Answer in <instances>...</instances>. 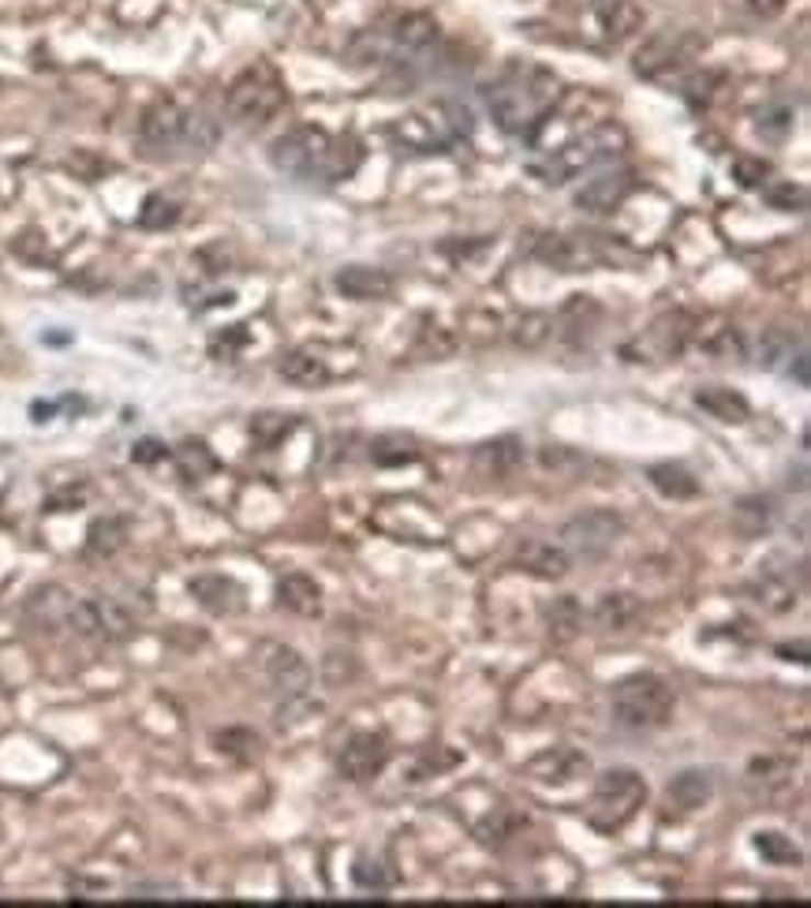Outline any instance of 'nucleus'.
<instances>
[{"label": "nucleus", "instance_id": "a18cd8bd", "mask_svg": "<svg viewBox=\"0 0 811 908\" xmlns=\"http://www.w3.org/2000/svg\"><path fill=\"white\" fill-rule=\"evenodd\" d=\"M722 82V76H714V71H703V76H692L685 82V98H688V105H711L714 101V87Z\"/></svg>", "mask_w": 811, "mask_h": 908}, {"label": "nucleus", "instance_id": "c85d7f7f", "mask_svg": "<svg viewBox=\"0 0 811 908\" xmlns=\"http://www.w3.org/2000/svg\"><path fill=\"white\" fill-rule=\"evenodd\" d=\"M598 26L610 42H624L643 26V8L635 0H602L598 4Z\"/></svg>", "mask_w": 811, "mask_h": 908}, {"label": "nucleus", "instance_id": "de8ad7c7", "mask_svg": "<svg viewBox=\"0 0 811 908\" xmlns=\"http://www.w3.org/2000/svg\"><path fill=\"white\" fill-rule=\"evenodd\" d=\"M169 457V449H165L161 441H154V438H146V441H139L132 449V460L135 464H158V460H165Z\"/></svg>", "mask_w": 811, "mask_h": 908}, {"label": "nucleus", "instance_id": "a878e982", "mask_svg": "<svg viewBox=\"0 0 811 908\" xmlns=\"http://www.w3.org/2000/svg\"><path fill=\"white\" fill-rule=\"evenodd\" d=\"M598 322H602V307H598L592 295H568V303L557 314L561 337L573 340V345H584V340L595 333Z\"/></svg>", "mask_w": 811, "mask_h": 908}, {"label": "nucleus", "instance_id": "6e6552de", "mask_svg": "<svg viewBox=\"0 0 811 908\" xmlns=\"http://www.w3.org/2000/svg\"><path fill=\"white\" fill-rule=\"evenodd\" d=\"M617 143H624V135L617 132L613 124H606L592 135H579V138H573V143L550 150L547 161H531V172L539 176L542 183H568V180H576L584 169H592V165L613 157Z\"/></svg>", "mask_w": 811, "mask_h": 908}, {"label": "nucleus", "instance_id": "6ab92c4d", "mask_svg": "<svg viewBox=\"0 0 811 908\" xmlns=\"http://www.w3.org/2000/svg\"><path fill=\"white\" fill-rule=\"evenodd\" d=\"M516 564L539 580H561V576H568V569H573V558H568V550L561 542L523 539L520 550H516Z\"/></svg>", "mask_w": 811, "mask_h": 908}, {"label": "nucleus", "instance_id": "c03bdc74", "mask_svg": "<svg viewBox=\"0 0 811 908\" xmlns=\"http://www.w3.org/2000/svg\"><path fill=\"white\" fill-rule=\"evenodd\" d=\"M733 176L744 183V188H763L770 176V165L763 157H736L733 161Z\"/></svg>", "mask_w": 811, "mask_h": 908}, {"label": "nucleus", "instance_id": "09e8293b", "mask_svg": "<svg viewBox=\"0 0 811 908\" xmlns=\"http://www.w3.org/2000/svg\"><path fill=\"white\" fill-rule=\"evenodd\" d=\"M767 199H770L778 210H792V206L800 210V206H804V199H808V194H804V188H789V183H786V188H770Z\"/></svg>", "mask_w": 811, "mask_h": 908}, {"label": "nucleus", "instance_id": "9b49d317", "mask_svg": "<svg viewBox=\"0 0 811 908\" xmlns=\"http://www.w3.org/2000/svg\"><path fill=\"white\" fill-rule=\"evenodd\" d=\"M621 535H624L621 513H613V508H592V513H579L561 527V546L568 550V558L598 561L621 542Z\"/></svg>", "mask_w": 811, "mask_h": 908}, {"label": "nucleus", "instance_id": "8fccbe9b", "mask_svg": "<svg viewBox=\"0 0 811 908\" xmlns=\"http://www.w3.org/2000/svg\"><path fill=\"white\" fill-rule=\"evenodd\" d=\"M752 4V12H759V15H778L781 8H786V0H748Z\"/></svg>", "mask_w": 811, "mask_h": 908}, {"label": "nucleus", "instance_id": "39448f33", "mask_svg": "<svg viewBox=\"0 0 811 908\" xmlns=\"http://www.w3.org/2000/svg\"><path fill=\"white\" fill-rule=\"evenodd\" d=\"M472 127H475L472 113H468L460 101L438 98L430 101V105L416 109V113L396 120L393 138H401V143L416 154H446L453 143L472 135Z\"/></svg>", "mask_w": 811, "mask_h": 908}, {"label": "nucleus", "instance_id": "f03ea898", "mask_svg": "<svg viewBox=\"0 0 811 908\" xmlns=\"http://www.w3.org/2000/svg\"><path fill=\"white\" fill-rule=\"evenodd\" d=\"M359 161H363V146L352 135H329L322 127H292L270 146V165L284 176L296 180H348Z\"/></svg>", "mask_w": 811, "mask_h": 908}, {"label": "nucleus", "instance_id": "0eeeda50", "mask_svg": "<svg viewBox=\"0 0 811 908\" xmlns=\"http://www.w3.org/2000/svg\"><path fill=\"white\" fill-rule=\"evenodd\" d=\"M284 101H289V90H284L278 71H273L270 64H255V68L239 71V76L228 82L225 109L236 124L258 127V124H266V120L278 116L284 109Z\"/></svg>", "mask_w": 811, "mask_h": 908}, {"label": "nucleus", "instance_id": "423d86ee", "mask_svg": "<svg viewBox=\"0 0 811 908\" xmlns=\"http://www.w3.org/2000/svg\"><path fill=\"white\" fill-rule=\"evenodd\" d=\"M647 800V782L632 766H610L595 777L592 800H587V822L598 833H617L635 819V811Z\"/></svg>", "mask_w": 811, "mask_h": 908}, {"label": "nucleus", "instance_id": "bb28decb", "mask_svg": "<svg viewBox=\"0 0 811 908\" xmlns=\"http://www.w3.org/2000/svg\"><path fill=\"white\" fill-rule=\"evenodd\" d=\"M71 598L68 591L57 587V583H49V587H38L31 598H26V617L34 620L38 628H64L68 625V614H71Z\"/></svg>", "mask_w": 811, "mask_h": 908}, {"label": "nucleus", "instance_id": "f3484780", "mask_svg": "<svg viewBox=\"0 0 811 908\" xmlns=\"http://www.w3.org/2000/svg\"><path fill=\"white\" fill-rule=\"evenodd\" d=\"M520 460H523V441L512 438V434H505V438L478 445L475 457H472V471H475V479L502 483V479H509L512 471L520 468Z\"/></svg>", "mask_w": 811, "mask_h": 908}, {"label": "nucleus", "instance_id": "4c0bfd02", "mask_svg": "<svg viewBox=\"0 0 811 908\" xmlns=\"http://www.w3.org/2000/svg\"><path fill=\"white\" fill-rule=\"evenodd\" d=\"M755 852H759L763 860H770V864H800L804 860V852L792 845V838L778 830H759L755 833Z\"/></svg>", "mask_w": 811, "mask_h": 908}, {"label": "nucleus", "instance_id": "aec40b11", "mask_svg": "<svg viewBox=\"0 0 811 908\" xmlns=\"http://www.w3.org/2000/svg\"><path fill=\"white\" fill-rule=\"evenodd\" d=\"M696 337V318L688 311H666V314H658V318L651 322V329H647V340L654 345V351H658L662 359H673V356H680V351L688 348V340Z\"/></svg>", "mask_w": 811, "mask_h": 908}, {"label": "nucleus", "instance_id": "f257e3e1", "mask_svg": "<svg viewBox=\"0 0 811 908\" xmlns=\"http://www.w3.org/2000/svg\"><path fill=\"white\" fill-rule=\"evenodd\" d=\"M561 98V79L542 64L512 60L486 87V105L509 135H531Z\"/></svg>", "mask_w": 811, "mask_h": 908}, {"label": "nucleus", "instance_id": "ddd939ff", "mask_svg": "<svg viewBox=\"0 0 811 908\" xmlns=\"http://www.w3.org/2000/svg\"><path fill=\"white\" fill-rule=\"evenodd\" d=\"M587 771H592V759L568 744L547 748V752H539L528 766H523V774L539 785H573L576 777H584Z\"/></svg>", "mask_w": 811, "mask_h": 908}, {"label": "nucleus", "instance_id": "b1692460", "mask_svg": "<svg viewBox=\"0 0 811 908\" xmlns=\"http://www.w3.org/2000/svg\"><path fill=\"white\" fill-rule=\"evenodd\" d=\"M278 602L296 617H318L322 614V587L307 572H289L278 580Z\"/></svg>", "mask_w": 811, "mask_h": 908}, {"label": "nucleus", "instance_id": "2eb2a0df", "mask_svg": "<svg viewBox=\"0 0 811 908\" xmlns=\"http://www.w3.org/2000/svg\"><path fill=\"white\" fill-rule=\"evenodd\" d=\"M262 670L281 696H303V692L311 688V665L303 662V654L296 647L270 643L262 651Z\"/></svg>", "mask_w": 811, "mask_h": 908}, {"label": "nucleus", "instance_id": "7c9ffc66", "mask_svg": "<svg viewBox=\"0 0 811 908\" xmlns=\"http://www.w3.org/2000/svg\"><path fill=\"white\" fill-rule=\"evenodd\" d=\"M281 378L300 389H315V385H326L329 382V367L326 359L311 356V351H289V356H281Z\"/></svg>", "mask_w": 811, "mask_h": 908}, {"label": "nucleus", "instance_id": "72a5a7b5", "mask_svg": "<svg viewBox=\"0 0 811 908\" xmlns=\"http://www.w3.org/2000/svg\"><path fill=\"white\" fill-rule=\"evenodd\" d=\"M371 460L378 468H401V464H416L419 460V445L412 434H382L371 441Z\"/></svg>", "mask_w": 811, "mask_h": 908}, {"label": "nucleus", "instance_id": "5701e85b", "mask_svg": "<svg viewBox=\"0 0 811 908\" xmlns=\"http://www.w3.org/2000/svg\"><path fill=\"white\" fill-rule=\"evenodd\" d=\"M711 796H714V774L699 771V766L680 771L666 785V800H669V808H677V811H699Z\"/></svg>", "mask_w": 811, "mask_h": 908}, {"label": "nucleus", "instance_id": "3c124183", "mask_svg": "<svg viewBox=\"0 0 811 908\" xmlns=\"http://www.w3.org/2000/svg\"><path fill=\"white\" fill-rule=\"evenodd\" d=\"M778 654H792V647H778ZM797 654H800V662H808V658H804L808 647L804 643H797ZM789 662H792V658H789Z\"/></svg>", "mask_w": 811, "mask_h": 908}, {"label": "nucleus", "instance_id": "f8f14e48", "mask_svg": "<svg viewBox=\"0 0 811 908\" xmlns=\"http://www.w3.org/2000/svg\"><path fill=\"white\" fill-rule=\"evenodd\" d=\"M390 740L382 733H371V729H363V733H352L340 744L337 752V774L345 777V782H374L378 774L390 766Z\"/></svg>", "mask_w": 811, "mask_h": 908}, {"label": "nucleus", "instance_id": "79ce46f5", "mask_svg": "<svg viewBox=\"0 0 811 908\" xmlns=\"http://www.w3.org/2000/svg\"><path fill=\"white\" fill-rule=\"evenodd\" d=\"M180 471L188 483H199L206 471H214V457H210V449L202 441H188L180 449Z\"/></svg>", "mask_w": 811, "mask_h": 908}, {"label": "nucleus", "instance_id": "f704fd0d", "mask_svg": "<svg viewBox=\"0 0 811 908\" xmlns=\"http://www.w3.org/2000/svg\"><path fill=\"white\" fill-rule=\"evenodd\" d=\"M124 539H127L124 520H116V516H105V520H94V527H90L87 553H90V558H113L120 546H124Z\"/></svg>", "mask_w": 811, "mask_h": 908}, {"label": "nucleus", "instance_id": "a211bd4d", "mask_svg": "<svg viewBox=\"0 0 811 908\" xmlns=\"http://www.w3.org/2000/svg\"><path fill=\"white\" fill-rule=\"evenodd\" d=\"M435 42H438V23L430 20V15H423V12L396 15L393 26H390L393 60H401V57H419V53H427Z\"/></svg>", "mask_w": 811, "mask_h": 908}, {"label": "nucleus", "instance_id": "ea45409f", "mask_svg": "<svg viewBox=\"0 0 811 908\" xmlns=\"http://www.w3.org/2000/svg\"><path fill=\"white\" fill-rule=\"evenodd\" d=\"M180 221V206L172 199H165V194H150V199L143 202V213H139V225L143 228H169Z\"/></svg>", "mask_w": 811, "mask_h": 908}, {"label": "nucleus", "instance_id": "c756f323", "mask_svg": "<svg viewBox=\"0 0 811 908\" xmlns=\"http://www.w3.org/2000/svg\"><path fill=\"white\" fill-rule=\"evenodd\" d=\"M774 527V502L763 494H752V497H741V502L733 505V531L741 535V539H763Z\"/></svg>", "mask_w": 811, "mask_h": 908}, {"label": "nucleus", "instance_id": "1a4fd4ad", "mask_svg": "<svg viewBox=\"0 0 811 908\" xmlns=\"http://www.w3.org/2000/svg\"><path fill=\"white\" fill-rule=\"evenodd\" d=\"M703 49H707L703 34L662 31L640 45L632 68H635V76H643V79H669V76H680V71L692 68V64L703 57Z\"/></svg>", "mask_w": 811, "mask_h": 908}, {"label": "nucleus", "instance_id": "473e14b6", "mask_svg": "<svg viewBox=\"0 0 811 908\" xmlns=\"http://www.w3.org/2000/svg\"><path fill=\"white\" fill-rule=\"evenodd\" d=\"M647 479L662 497H673V502H688L699 494V479L680 464H654L647 468Z\"/></svg>", "mask_w": 811, "mask_h": 908}, {"label": "nucleus", "instance_id": "dca6fc26", "mask_svg": "<svg viewBox=\"0 0 811 908\" xmlns=\"http://www.w3.org/2000/svg\"><path fill=\"white\" fill-rule=\"evenodd\" d=\"M635 188V172L632 169H610L598 172L595 180H587L576 191V206L584 213H613Z\"/></svg>", "mask_w": 811, "mask_h": 908}, {"label": "nucleus", "instance_id": "4be33fe9", "mask_svg": "<svg viewBox=\"0 0 811 908\" xmlns=\"http://www.w3.org/2000/svg\"><path fill=\"white\" fill-rule=\"evenodd\" d=\"M337 292L348 295V300H385L393 292V277L378 266H345L334 277Z\"/></svg>", "mask_w": 811, "mask_h": 908}, {"label": "nucleus", "instance_id": "49530a36", "mask_svg": "<svg viewBox=\"0 0 811 908\" xmlns=\"http://www.w3.org/2000/svg\"><path fill=\"white\" fill-rule=\"evenodd\" d=\"M352 878L363 889H382V886H390V875L382 871V864L378 860H356V871H352Z\"/></svg>", "mask_w": 811, "mask_h": 908}, {"label": "nucleus", "instance_id": "9d476101", "mask_svg": "<svg viewBox=\"0 0 811 908\" xmlns=\"http://www.w3.org/2000/svg\"><path fill=\"white\" fill-rule=\"evenodd\" d=\"M68 628L82 639H94V643H124L135 636V617L124 602L98 595V598H76L68 614Z\"/></svg>", "mask_w": 811, "mask_h": 908}, {"label": "nucleus", "instance_id": "58836bf2", "mask_svg": "<svg viewBox=\"0 0 811 908\" xmlns=\"http://www.w3.org/2000/svg\"><path fill=\"white\" fill-rule=\"evenodd\" d=\"M516 833H520V819H516L509 808H494L483 822H478V838L494 849H502L505 841L516 838Z\"/></svg>", "mask_w": 811, "mask_h": 908}, {"label": "nucleus", "instance_id": "2f4dec72", "mask_svg": "<svg viewBox=\"0 0 811 908\" xmlns=\"http://www.w3.org/2000/svg\"><path fill=\"white\" fill-rule=\"evenodd\" d=\"M759 602L774 614H786L797 606V587H792V572H778L774 561L759 564Z\"/></svg>", "mask_w": 811, "mask_h": 908}, {"label": "nucleus", "instance_id": "412c9836", "mask_svg": "<svg viewBox=\"0 0 811 908\" xmlns=\"http://www.w3.org/2000/svg\"><path fill=\"white\" fill-rule=\"evenodd\" d=\"M635 617H640V602H635V595H629V591H606L592 606V625L606 636L629 632Z\"/></svg>", "mask_w": 811, "mask_h": 908}, {"label": "nucleus", "instance_id": "4468645a", "mask_svg": "<svg viewBox=\"0 0 811 908\" xmlns=\"http://www.w3.org/2000/svg\"><path fill=\"white\" fill-rule=\"evenodd\" d=\"M188 591L191 598L214 617H236L244 614L247 606V591L239 587L233 576H221V572H202V576L188 583Z\"/></svg>", "mask_w": 811, "mask_h": 908}, {"label": "nucleus", "instance_id": "20e7f679", "mask_svg": "<svg viewBox=\"0 0 811 908\" xmlns=\"http://www.w3.org/2000/svg\"><path fill=\"white\" fill-rule=\"evenodd\" d=\"M673 710H677V692L658 673H632L617 681L610 692V715L629 733L666 729L673 721Z\"/></svg>", "mask_w": 811, "mask_h": 908}, {"label": "nucleus", "instance_id": "37998d69", "mask_svg": "<svg viewBox=\"0 0 811 908\" xmlns=\"http://www.w3.org/2000/svg\"><path fill=\"white\" fill-rule=\"evenodd\" d=\"M322 676H326L329 688H345V684H352L359 676V662L356 654H326V662H322Z\"/></svg>", "mask_w": 811, "mask_h": 908}, {"label": "nucleus", "instance_id": "393cba45", "mask_svg": "<svg viewBox=\"0 0 811 908\" xmlns=\"http://www.w3.org/2000/svg\"><path fill=\"white\" fill-rule=\"evenodd\" d=\"M696 404L703 407L711 419L718 423H748L752 419V404L744 401L736 389L730 385H703V389H696Z\"/></svg>", "mask_w": 811, "mask_h": 908}, {"label": "nucleus", "instance_id": "e433bc0d", "mask_svg": "<svg viewBox=\"0 0 811 908\" xmlns=\"http://www.w3.org/2000/svg\"><path fill=\"white\" fill-rule=\"evenodd\" d=\"M214 748L221 755H228V759H239V763H247V759H255L258 755V748H262V740H258L251 729H244V726H233V729H221V733H214Z\"/></svg>", "mask_w": 811, "mask_h": 908}, {"label": "nucleus", "instance_id": "c9c22d12", "mask_svg": "<svg viewBox=\"0 0 811 908\" xmlns=\"http://www.w3.org/2000/svg\"><path fill=\"white\" fill-rule=\"evenodd\" d=\"M800 351H804V345L792 340L786 329H770L767 337H763V345H759V363L767 370H778V367H789Z\"/></svg>", "mask_w": 811, "mask_h": 908}, {"label": "nucleus", "instance_id": "cd10ccee", "mask_svg": "<svg viewBox=\"0 0 811 908\" xmlns=\"http://www.w3.org/2000/svg\"><path fill=\"white\" fill-rule=\"evenodd\" d=\"M542 625H547L554 643H568L584 628V606L576 602V595H557L554 602L542 606Z\"/></svg>", "mask_w": 811, "mask_h": 908}, {"label": "nucleus", "instance_id": "a19ab883", "mask_svg": "<svg viewBox=\"0 0 811 908\" xmlns=\"http://www.w3.org/2000/svg\"><path fill=\"white\" fill-rule=\"evenodd\" d=\"M550 329H554V318H550V314H539V311L523 314L520 326H516V345H520V348H539V345H547Z\"/></svg>", "mask_w": 811, "mask_h": 908}, {"label": "nucleus", "instance_id": "7ed1b4c3", "mask_svg": "<svg viewBox=\"0 0 811 908\" xmlns=\"http://www.w3.org/2000/svg\"><path fill=\"white\" fill-rule=\"evenodd\" d=\"M139 143L150 157H195L214 150L217 124L177 101H154L139 120Z\"/></svg>", "mask_w": 811, "mask_h": 908}]
</instances>
